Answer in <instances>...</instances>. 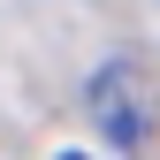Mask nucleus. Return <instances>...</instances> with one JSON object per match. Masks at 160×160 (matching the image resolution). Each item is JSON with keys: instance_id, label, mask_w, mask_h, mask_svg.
<instances>
[{"instance_id": "f257e3e1", "label": "nucleus", "mask_w": 160, "mask_h": 160, "mask_svg": "<svg viewBox=\"0 0 160 160\" xmlns=\"http://www.w3.org/2000/svg\"><path fill=\"white\" fill-rule=\"evenodd\" d=\"M130 84H137L130 69H107L92 84V107L107 114V137H114V145H137V137H145V122H137V107H130Z\"/></svg>"}, {"instance_id": "f03ea898", "label": "nucleus", "mask_w": 160, "mask_h": 160, "mask_svg": "<svg viewBox=\"0 0 160 160\" xmlns=\"http://www.w3.org/2000/svg\"><path fill=\"white\" fill-rule=\"evenodd\" d=\"M61 160H84V152H61Z\"/></svg>"}]
</instances>
